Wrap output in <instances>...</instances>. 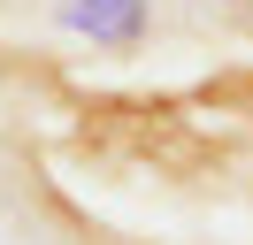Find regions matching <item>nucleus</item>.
Returning <instances> with one entry per match:
<instances>
[{"label":"nucleus","instance_id":"f257e3e1","mask_svg":"<svg viewBox=\"0 0 253 245\" xmlns=\"http://www.w3.org/2000/svg\"><path fill=\"white\" fill-rule=\"evenodd\" d=\"M54 15H62V31L92 39L100 54H138L146 31H154V8L146 0H54Z\"/></svg>","mask_w":253,"mask_h":245}]
</instances>
